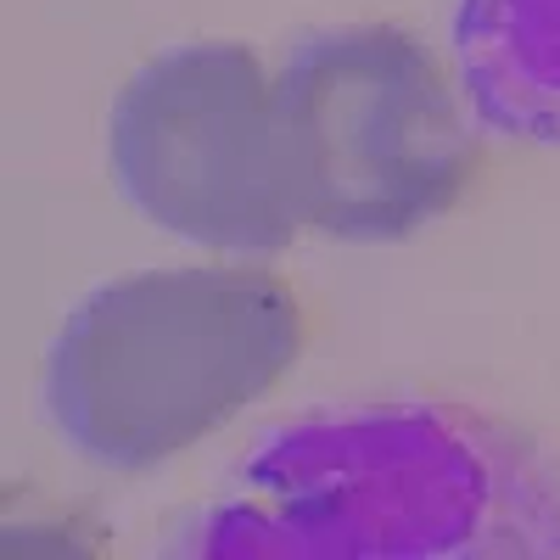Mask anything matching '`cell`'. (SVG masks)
<instances>
[{
  "label": "cell",
  "instance_id": "cell-2",
  "mask_svg": "<svg viewBox=\"0 0 560 560\" xmlns=\"http://www.w3.org/2000/svg\"><path fill=\"white\" fill-rule=\"evenodd\" d=\"M298 359V303L264 269H147L90 292L45 353L51 427L107 471L202 443Z\"/></svg>",
  "mask_w": 560,
  "mask_h": 560
},
{
  "label": "cell",
  "instance_id": "cell-5",
  "mask_svg": "<svg viewBox=\"0 0 560 560\" xmlns=\"http://www.w3.org/2000/svg\"><path fill=\"white\" fill-rule=\"evenodd\" d=\"M454 68L493 135L560 147V0H454Z\"/></svg>",
  "mask_w": 560,
  "mask_h": 560
},
{
  "label": "cell",
  "instance_id": "cell-4",
  "mask_svg": "<svg viewBox=\"0 0 560 560\" xmlns=\"http://www.w3.org/2000/svg\"><path fill=\"white\" fill-rule=\"evenodd\" d=\"M107 158L140 219L219 253H280L298 236L275 84L247 45H174L113 102Z\"/></svg>",
  "mask_w": 560,
  "mask_h": 560
},
{
  "label": "cell",
  "instance_id": "cell-1",
  "mask_svg": "<svg viewBox=\"0 0 560 560\" xmlns=\"http://www.w3.org/2000/svg\"><path fill=\"white\" fill-rule=\"evenodd\" d=\"M191 555H560V465L443 404L303 415L269 432Z\"/></svg>",
  "mask_w": 560,
  "mask_h": 560
},
{
  "label": "cell",
  "instance_id": "cell-3",
  "mask_svg": "<svg viewBox=\"0 0 560 560\" xmlns=\"http://www.w3.org/2000/svg\"><path fill=\"white\" fill-rule=\"evenodd\" d=\"M287 191L308 230L398 242L438 219L471 174L477 140L438 57L404 28H331L275 73Z\"/></svg>",
  "mask_w": 560,
  "mask_h": 560
}]
</instances>
